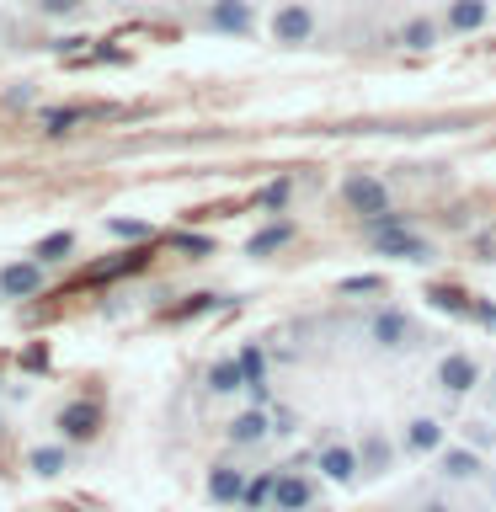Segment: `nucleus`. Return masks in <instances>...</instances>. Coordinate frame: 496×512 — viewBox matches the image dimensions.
Segmentation results:
<instances>
[{"instance_id": "obj_25", "label": "nucleus", "mask_w": 496, "mask_h": 512, "mask_svg": "<svg viewBox=\"0 0 496 512\" xmlns=\"http://www.w3.org/2000/svg\"><path fill=\"white\" fill-rule=\"evenodd\" d=\"M219 304H224V294H208V288H203V294H187V304H171L166 320H198L208 310H219Z\"/></svg>"}, {"instance_id": "obj_37", "label": "nucleus", "mask_w": 496, "mask_h": 512, "mask_svg": "<svg viewBox=\"0 0 496 512\" xmlns=\"http://www.w3.org/2000/svg\"><path fill=\"white\" fill-rule=\"evenodd\" d=\"M475 251H480V262H491V256H496V235H480Z\"/></svg>"}, {"instance_id": "obj_14", "label": "nucleus", "mask_w": 496, "mask_h": 512, "mask_svg": "<svg viewBox=\"0 0 496 512\" xmlns=\"http://www.w3.org/2000/svg\"><path fill=\"white\" fill-rule=\"evenodd\" d=\"M486 22H491V0H448L443 6V32H454V38L480 32Z\"/></svg>"}, {"instance_id": "obj_3", "label": "nucleus", "mask_w": 496, "mask_h": 512, "mask_svg": "<svg viewBox=\"0 0 496 512\" xmlns=\"http://www.w3.org/2000/svg\"><path fill=\"white\" fill-rule=\"evenodd\" d=\"M342 198H347V208H352L358 219H374V214H384V208H395V203H390V182H384V176H374V171H347Z\"/></svg>"}, {"instance_id": "obj_8", "label": "nucleus", "mask_w": 496, "mask_h": 512, "mask_svg": "<svg viewBox=\"0 0 496 512\" xmlns=\"http://www.w3.org/2000/svg\"><path fill=\"white\" fill-rule=\"evenodd\" d=\"M390 470H395L390 432H384V427H363V438H358V475L379 480V475H390Z\"/></svg>"}, {"instance_id": "obj_33", "label": "nucleus", "mask_w": 496, "mask_h": 512, "mask_svg": "<svg viewBox=\"0 0 496 512\" xmlns=\"http://www.w3.org/2000/svg\"><path fill=\"white\" fill-rule=\"evenodd\" d=\"M80 6H86V0H38L43 16H75Z\"/></svg>"}, {"instance_id": "obj_19", "label": "nucleus", "mask_w": 496, "mask_h": 512, "mask_svg": "<svg viewBox=\"0 0 496 512\" xmlns=\"http://www.w3.org/2000/svg\"><path fill=\"white\" fill-rule=\"evenodd\" d=\"M272 438V411L267 406H251V411H240L235 422H230V443L235 448H256V443H267Z\"/></svg>"}, {"instance_id": "obj_32", "label": "nucleus", "mask_w": 496, "mask_h": 512, "mask_svg": "<svg viewBox=\"0 0 496 512\" xmlns=\"http://www.w3.org/2000/svg\"><path fill=\"white\" fill-rule=\"evenodd\" d=\"M464 438H470V448H486V443H496V432H491V422H464Z\"/></svg>"}, {"instance_id": "obj_17", "label": "nucleus", "mask_w": 496, "mask_h": 512, "mask_svg": "<svg viewBox=\"0 0 496 512\" xmlns=\"http://www.w3.org/2000/svg\"><path fill=\"white\" fill-rule=\"evenodd\" d=\"M395 43L411 48V54H427V48H438V43H443V16H411V22H400Z\"/></svg>"}, {"instance_id": "obj_35", "label": "nucleus", "mask_w": 496, "mask_h": 512, "mask_svg": "<svg viewBox=\"0 0 496 512\" xmlns=\"http://www.w3.org/2000/svg\"><path fill=\"white\" fill-rule=\"evenodd\" d=\"M379 288H384L379 278H347V283H342V294H379Z\"/></svg>"}, {"instance_id": "obj_12", "label": "nucleus", "mask_w": 496, "mask_h": 512, "mask_svg": "<svg viewBox=\"0 0 496 512\" xmlns=\"http://www.w3.org/2000/svg\"><path fill=\"white\" fill-rule=\"evenodd\" d=\"M38 288H43V262H38V256L0 267V299H32Z\"/></svg>"}, {"instance_id": "obj_1", "label": "nucleus", "mask_w": 496, "mask_h": 512, "mask_svg": "<svg viewBox=\"0 0 496 512\" xmlns=\"http://www.w3.org/2000/svg\"><path fill=\"white\" fill-rule=\"evenodd\" d=\"M368 347L374 352H411V347H422V326L406 315V310H395V304H379L374 315H368Z\"/></svg>"}, {"instance_id": "obj_15", "label": "nucleus", "mask_w": 496, "mask_h": 512, "mask_svg": "<svg viewBox=\"0 0 496 512\" xmlns=\"http://www.w3.org/2000/svg\"><path fill=\"white\" fill-rule=\"evenodd\" d=\"M240 358V374H246V395H251V406H267L272 400V390H267V352L256 347V342H246L235 352Z\"/></svg>"}, {"instance_id": "obj_29", "label": "nucleus", "mask_w": 496, "mask_h": 512, "mask_svg": "<svg viewBox=\"0 0 496 512\" xmlns=\"http://www.w3.org/2000/svg\"><path fill=\"white\" fill-rule=\"evenodd\" d=\"M107 230L118 240H134V246H144V240H155V230L144 219H107Z\"/></svg>"}, {"instance_id": "obj_23", "label": "nucleus", "mask_w": 496, "mask_h": 512, "mask_svg": "<svg viewBox=\"0 0 496 512\" xmlns=\"http://www.w3.org/2000/svg\"><path fill=\"white\" fill-rule=\"evenodd\" d=\"M208 390H214V395H235V390H246V374H240V358H219L214 368H208Z\"/></svg>"}, {"instance_id": "obj_28", "label": "nucleus", "mask_w": 496, "mask_h": 512, "mask_svg": "<svg viewBox=\"0 0 496 512\" xmlns=\"http://www.w3.org/2000/svg\"><path fill=\"white\" fill-rule=\"evenodd\" d=\"M27 470H32V475H59V470H64V448H54V443H48V448H32V454H27Z\"/></svg>"}, {"instance_id": "obj_39", "label": "nucleus", "mask_w": 496, "mask_h": 512, "mask_svg": "<svg viewBox=\"0 0 496 512\" xmlns=\"http://www.w3.org/2000/svg\"><path fill=\"white\" fill-rule=\"evenodd\" d=\"M491 390H496V374H491Z\"/></svg>"}, {"instance_id": "obj_7", "label": "nucleus", "mask_w": 496, "mask_h": 512, "mask_svg": "<svg viewBox=\"0 0 496 512\" xmlns=\"http://www.w3.org/2000/svg\"><path fill=\"white\" fill-rule=\"evenodd\" d=\"M54 427H59L64 443H91L96 432H102V406H96V400H70V406L54 416Z\"/></svg>"}, {"instance_id": "obj_30", "label": "nucleus", "mask_w": 496, "mask_h": 512, "mask_svg": "<svg viewBox=\"0 0 496 512\" xmlns=\"http://www.w3.org/2000/svg\"><path fill=\"white\" fill-rule=\"evenodd\" d=\"M166 240H171V251H182V256H214V240H208V235L176 230V235H166Z\"/></svg>"}, {"instance_id": "obj_36", "label": "nucleus", "mask_w": 496, "mask_h": 512, "mask_svg": "<svg viewBox=\"0 0 496 512\" xmlns=\"http://www.w3.org/2000/svg\"><path fill=\"white\" fill-rule=\"evenodd\" d=\"M294 432V411H272V438H288Z\"/></svg>"}, {"instance_id": "obj_34", "label": "nucleus", "mask_w": 496, "mask_h": 512, "mask_svg": "<svg viewBox=\"0 0 496 512\" xmlns=\"http://www.w3.org/2000/svg\"><path fill=\"white\" fill-rule=\"evenodd\" d=\"M22 368H27V374H48V347H27L22 352Z\"/></svg>"}, {"instance_id": "obj_20", "label": "nucleus", "mask_w": 496, "mask_h": 512, "mask_svg": "<svg viewBox=\"0 0 496 512\" xmlns=\"http://www.w3.org/2000/svg\"><path fill=\"white\" fill-rule=\"evenodd\" d=\"M470 299H475V294H464L459 283H427V304H432L438 315L464 320V315H470Z\"/></svg>"}, {"instance_id": "obj_16", "label": "nucleus", "mask_w": 496, "mask_h": 512, "mask_svg": "<svg viewBox=\"0 0 496 512\" xmlns=\"http://www.w3.org/2000/svg\"><path fill=\"white\" fill-rule=\"evenodd\" d=\"M246 470H240V464H214V470H208V502H219V507H235L240 496H246Z\"/></svg>"}, {"instance_id": "obj_10", "label": "nucleus", "mask_w": 496, "mask_h": 512, "mask_svg": "<svg viewBox=\"0 0 496 512\" xmlns=\"http://www.w3.org/2000/svg\"><path fill=\"white\" fill-rule=\"evenodd\" d=\"M208 27L224 32V38H251L256 32L251 0H208Z\"/></svg>"}, {"instance_id": "obj_26", "label": "nucleus", "mask_w": 496, "mask_h": 512, "mask_svg": "<svg viewBox=\"0 0 496 512\" xmlns=\"http://www.w3.org/2000/svg\"><path fill=\"white\" fill-rule=\"evenodd\" d=\"M288 198H294V182H288V176H278V182H267L262 192H256V208H267V214H283Z\"/></svg>"}, {"instance_id": "obj_6", "label": "nucleus", "mask_w": 496, "mask_h": 512, "mask_svg": "<svg viewBox=\"0 0 496 512\" xmlns=\"http://www.w3.org/2000/svg\"><path fill=\"white\" fill-rule=\"evenodd\" d=\"M432 384H438L448 400H459V395H470L480 384V363L470 358V352H443L438 368H432Z\"/></svg>"}, {"instance_id": "obj_4", "label": "nucleus", "mask_w": 496, "mask_h": 512, "mask_svg": "<svg viewBox=\"0 0 496 512\" xmlns=\"http://www.w3.org/2000/svg\"><path fill=\"white\" fill-rule=\"evenodd\" d=\"M315 502H320V486L299 470V464H288V470H278V480H272V507L267 512H310Z\"/></svg>"}, {"instance_id": "obj_22", "label": "nucleus", "mask_w": 496, "mask_h": 512, "mask_svg": "<svg viewBox=\"0 0 496 512\" xmlns=\"http://www.w3.org/2000/svg\"><path fill=\"white\" fill-rule=\"evenodd\" d=\"M75 123H86V112H80V107H43L38 112V128H43L48 139H64Z\"/></svg>"}, {"instance_id": "obj_27", "label": "nucleus", "mask_w": 496, "mask_h": 512, "mask_svg": "<svg viewBox=\"0 0 496 512\" xmlns=\"http://www.w3.org/2000/svg\"><path fill=\"white\" fill-rule=\"evenodd\" d=\"M70 251H75V235L70 230H54V235L38 240V251H32V256H38V262H64Z\"/></svg>"}, {"instance_id": "obj_18", "label": "nucleus", "mask_w": 496, "mask_h": 512, "mask_svg": "<svg viewBox=\"0 0 496 512\" xmlns=\"http://www.w3.org/2000/svg\"><path fill=\"white\" fill-rule=\"evenodd\" d=\"M144 267H150V240H144V246H134V251H123V256H112V262H96V267L86 272V283L134 278V272H144Z\"/></svg>"}, {"instance_id": "obj_5", "label": "nucleus", "mask_w": 496, "mask_h": 512, "mask_svg": "<svg viewBox=\"0 0 496 512\" xmlns=\"http://www.w3.org/2000/svg\"><path fill=\"white\" fill-rule=\"evenodd\" d=\"M310 38H315V11H310V0H283V6L272 11V43L304 48Z\"/></svg>"}, {"instance_id": "obj_38", "label": "nucleus", "mask_w": 496, "mask_h": 512, "mask_svg": "<svg viewBox=\"0 0 496 512\" xmlns=\"http://www.w3.org/2000/svg\"><path fill=\"white\" fill-rule=\"evenodd\" d=\"M416 512H448V502H422V507H416Z\"/></svg>"}, {"instance_id": "obj_9", "label": "nucleus", "mask_w": 496, "mask_h": 512, "mask_svg": "<svg viewBox=\"0 0 496 512\" xmlns=\"http://www.w3.org/2000/svg\"><path fill=\"white\" fill-rule=\"evenodd\" d=\"M443 443H448V427L438 422V416H427V411H422V416H411L406 432H400V448H406L411 459H432Z\"/></svg>"}, {"instance_id": "obj_11", "label": "nucleus", "mask_w": 496, "mask_h": 512, "mask_svg": "<svg viewBox=\"0 0 496 512\" xmlns=\"http://www.w3.org/2000/svg\"><path fill=\"white\" fill-rule=\"evenodd\" d=\"M438 475L443 480H480L486 475V459H480V448H470V443H443L438 448Z\"/></svg>"}, {"instance_id": "obj_31", "label": "nucleus", "mask_w": 496, "mask_h": 512, "mask_svg": "<svg viewBox=\"0 0 496 512\" xmlns=\"http://www.w3.org/2000/svg\"><path fill=\"white\" fill-rule=\"evenodd\" d=\"M464 320H475V326L496 331V304H491V299H470V315H464Z\"/></svg>"}, {"instance_id": "obj_2", "label": "nucleus", "mask_w": 496, "mask_h": 512, "mask_svg": "<svg viewBox=\"0 0 496 512\" xmlns=\"http://www.w3.org/2000/svg\"><path fill=\"white\" fill-rule=\"evenodd\" d=\"M368 246H374L379 256H390V262H432L438 256V246L416 230V224H400V230H384V235H368Z\"/></svg>"}, {"instance_id": "obj_13", "label": "nucleus", "mask_w": 496, "mask_h": 512, "mask_svg": "<svg viewBox=\"0 0 496 512\" xmlns=\"http://www.w3.org/2000/svg\"><path fill=\"white\" fill-rule=\"evenodd\" d=\"M315 464H320L326 480H336V486H352V480H358V448L352 443H320Z\"/></svg>"}, {"instance_id": "obj_21", "label": "nucleus", "mask_w": 496, "mask_h": 512, "mask_svg": "<svg viewBox=\"0 0 496 512\" xmlns=\"http://www.w3.org/2000/svg\"><path fill=\"white\" fill-rule=\"evenodd\" d=\"M288 240H294V224H288V219H272L267 230H256V235L246 240V256H256V262H262V256H272V251H283Z\"/></svg>"}, {"instance_id": "obj_24", "label": "nucleus", "mask_w": 496, "mask_h": 512, "mask_svg": "<svg viewBox=\"0 0 496 512\" xmlns=\"http://www.w3.org/2000/svg\"><path fill=\"white\" fill-rule=\"evenodd\" d=\"M272 480H278V470H262V475H251V480H246V496H240V507H251V512H267V507H272Z\"/></svg>"}]
</instances>
